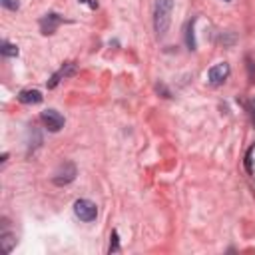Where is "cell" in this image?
<instances>
[{
	"label": "cell",
	"instance_id": "cell-8",
	"mask_svg": "<svg viewBox=\"0 0 255 255\" xmlns=\"http://www.w3.org/2000/svg\"><path fill=\"white\" fill-rule=\"evenodd\" d=\"M18 102L20 104H26V106H32V104H40L44 100L42 92L40 90H34V88H26V90H20L18 92Z\"/></svg>",
	"mask_w": 255,
	"mask_h": 255
},
{
	"label": "cell",
	"instance_id": "cell-11",
	"mask_svg": "<svg viewBox=\"0 0 255 255\" xmlns=\"http://www.w3.org/2000/svg\"><path fill=\"white\" fill-rule=\"evenodd\" d=\"M0 54H2L4 58H16V56H18V46H16V44H10L8 40H2Z\"/></svg>",
	"mask_w": 255,
	"mask_h": 255
},
{
	"label": "cell",
	"instance_id": "cell-6",
	"mask_svg": "<svg viewBox=\"0 0 255 255\" xmlns=\"http://www.w3.org/2000/svg\"><path fill=\"white\" fill-rule=\"evenodd\" d=\"M229 74H231L229 64H227V62H219V64H215V66L209 68V72H207V82H209L211 86H221V84L229 78Z\"/></svg>",
	"mask_w": 255,
	"mask_h": 255
},
{
	"label": "cell",
	"instance_id": "cell-5",
	"mask_svg": "<svg viewBox=\"0 0 255 255\" xmlns=\"http://www.w3.org/2000/svg\"><path fill=\"white\" fill-rule=\"evenodd\" d=\"M40 122L44 124V128L48 129V131H60L62 128H64V124H66V120H64V116L60 114V112H56V110H44L42 114H40Z\"/></svg>",
	"mask_w": 255,
	"mask_h": 255
},
{
	"label": "cell",
	"instance_id": "cell-17",
	"mask_svg": "<svg viewBox=\"0 0 255 255\" xmlns=\"http://www.w3.org/2000/svg\"><path fill=\"white\" fill-rule=\"evenodd\" d=\"M80 2H84V4H88L92 10H96L98 8V0H80Z\"/></svg>",
	"mask_w": 255,
	"mask_h": 255
},
{
	"label": "cell",
	"instance_id": "cell-15",
	"mask_svg": "<svg viewBox=\"0 0 255 255\" xmlns=\"http://www.w3.org/2000/svg\"><path fill=\"white\" fill-rule=\"evenodd\" d=\"M155 92H157V94L161 92V94H163V98H171V94H169V90H167V88H165V86H163L161 82H159V84H155Z\"/></svg>",
	"mask_w": 255,
	"mask_h": 255
},
{
	"label": "cell",
	"instance_id": "cell-12",
	"mask_svg": "<svg viewBox=\"0 0 255 255\" xmlns=\"http://www.w3.org/2000/svg\"><path fill=\"white\" fill-rule=\"evenodd\" d=\"M120 251V237H118V231H112L110 235V247H108V253H116Z\"/></svg>",
	"mask_w": 255,
	"mask_h": 255
},
{
	"label": "cell",
	"instance_id": "cell-10",
	"mask_svg": "<svg viewBox=\"0 0 255 255\" xmlns=\"http://www.w3.org/2000/svg\"><path fill=\"white\" fill-rule=\"evenodd\" d=\"M195 20L197 18H191L189 22H187V26H185V44H187V48L189 50H195V36H193V24H195Z\"/></svg>",
	"mask_w": 255,
	"mask_h": 255
},
{
	"label": "cell",
	"instance_id": "cell-18",
	"mask_svg": "<svg viewBox=\"0 0 255 255\" xmlns=\"http://www.w3.org/2000/svg\"><path fill=\"white\" fill-rule=\"evenodd\" d=\"M223 2H229V0H223Z\"/></svg>",
	"mask_w": 255,
	"mask_h": 255
},
{
	"label": "cell",
	"instance_id": "cell-4",
	"mask_svg": "<svg viewBox=\"0 0 255 255\" xmlns=\"http://www.w3.org/2000/svg\"><path fill=\"white\" fill-rule=\"evenodd\" d=\"M78 74V64L76 62H64L52 76H50V80L46 82V86H48V90H54L62 80H66V78H70V76H76Z\"/></svg>",
	"mask_w": 255,
	"mask_h": 255
},
{
	"label": "cell",
	"instance_id": "cell-3",
	"mask_svg": "<svg viewBox=\"0 0 255 255\" xmlns=\"http://www.w3.org/2000/svg\"><path fill=\"white\" fill-rule=\"evenodd\" d=\"M74 213H76V217L80 221L90 223V221H94L98 217V205L94 201H90V199H78L74 203Z\"/></svg>",
	"mask_w": 255,
	"mask_h": 255
},
{
	"label": "cell",
	"instance_id": "cell-13",
	"mask_svg": "<svg viewBox=\"0 0 255 255\" xmlns=\"http://www.w3.org/2000/svg\"><path fill=\"white\" fill-rule=\"evenodd\" d=\"M253 151H255V145H251L245 153V169L247 173H253Z\"/></svg>",
	"mask_w": 255,
	"mask_h": 255
},
{
	"label": "cell",
	"instance_id": "cell-14",
	"mask_svg": "<svg viewBox=\"0 0 255 255\" xmlns=\"http://www.w3.org/2000/svg\"><path fill=\"white\" fill-rule=\"evenodd\" d=\"M0 2H2V6L6 10H18L20 8V2L18 0H0Z\"/></svg>",
	"mask_w": 255,
	"mask_h": 255
},
{
	"label": "cell",
	"instance_id": "cell-2",
	"mask_svg": "<svg viewBox=\"0 0 255 255\" xmlns=\"http://www.w3.org/2000/svg\"><path fill=\"white\" fill-rule=\"evenodd\" d=\"M76 175H78L76 163H74V161H64V163H60V167H58L56 173L52 175V183L58 185V187H62V185L72 183V181L76 179Z\"/></svg>",
	"mask_w": 255,
	"mask_h": 255
},
{
	"label": "cell",
	"instance_id": "cell-1",
	"mask_svg": "<svg viewBox=\"0 0 255 255\" xmlns=\"http://www.w3.org/2000/svg\"><path fill=\"white\" fill-rule=\"evenodd\" d=\"M173 4H175V0H155V6H153V28H155V34L159 38H163L167 34V28H169V22H171Z\"/></svg>",
	"mask_w": 255,
	"mask_h": 255
},
{
	"label": "cell",
	"instance_id": "cell-16",
	"mask_svg": "<svg viewBox=\"0 0 255 255\" xmlns=\"http://www.w3.org/2000/svg\"><path fill=\"white\" fill-rule=\"evenodd\" d=\"M247 110H249V116H251V122L255 124V100H251V102L247 104Z\"/></svg>",
	"mask_w": 255,
	"mask_h": 255
},
{
	"label": "cell",
	"instance_id": "cell-7",
	"mask_svg": "<svg viewBox=\"0 0 255 255\" xmlns=\"http://www.w3.org/2000/svg\"><path fill=\"white\" fill-rule=\"evenodd\" d=\"M64 22V18L60 16V14H56V12H48V14H44L40 20H38V26H40V32L44 34V36H50V34H54L56 30H58V26Z\"/></svg>",
	"mask_w": 255,
	"mask_h": 255
},
{
	"label": "cell",
	"instance_id": "cell-9",
	"mask_svg": "<svg viewBox=\"0 0 255 255\" xmlns=\"http://www.w3.org/2000/svg\"><path fill=\"white\" fill-rule=\"evenodd\" d=\"M0 241H2V249H4L6 253H10L12 247L16 245V235L6 229V223H4V229H2V233H0Z\"/></svg>",
	"mask_w": 255,
	"mask_h": 255
}]
</instances>
